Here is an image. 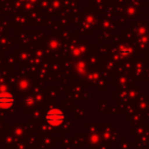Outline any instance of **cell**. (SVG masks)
<instances>
[{
    "instance_id": "3957f363",
    "label": "cell",
    "mask_w": 149,
    "mask_h": 149,
    "mask_svg": "<svg viewBox=\"0 0 149 149\" xmlns=\"http://www.w3.org/2000/svg\"><path fill=\"white\" fill-rule=\"evenodd\" d=\"M131 50L129 49V48H122V50H120V53L123 54V55H128V54H130L131 53Z\"/></svg>"
},
{
    "instance_id": "277c9868",
    "label": "cell",
    "mask_w": 149,
    "mask_h": 149,
    "mask_svg": "<svg viewBox=\"0 0 149 149\" xmlns=\"http://www.w3.org/2000/svg\"><path fill=\"white\" fill-rule=\"evenodd\" d=\"M34 102H35V100H34L33 98H28V99L26 100V103L27 104H33Z\"/></svg>"
},
{
    "instance_id": "7a4b0ae2",
    "label": "cell",
    "mask_w": 149,
    "mask_h": 149,
    "mask_svg": "<svg viewBox=\"0 0 149 149\" xmlns=\"http://www.w3.org/2000/svg\"><path fill=\"white\" fill-rule=\"evenodd\" d=\"M15 99L13 95L7 90L0 91V109H8L15 105Z\"/></svg>"
},
{
    "instance_id": "5b68a950",
    "label": "cell",
    "mask_w": 149,
    "mask_h": 149,
    "mask_svg": "<svg viewBox=\"0 0 149 149\" xmlns=\"http://www.w3.org/2000/svg\"><path fill=\"white\" fill-rule=\"evenodd\" d=\"M19 86H21V88H27L28 83L27 82H22V83L19 84Z\"/></svg>"
},
{
    "instance_id": "6da1fadb",
    "label": "cell",
    "mask_w": 149,
    "mask_h": 149,
    "mask_svg": "<svg viewBox=\"0 0 149 149\" xmlns=\"http://www.w3.org/2000/svg\"><path fill=\"white\" fill-rule=\"evenodd\" d=\"M45 120L49 126L51 127H59L64 123L65 114L63 111L58 108H51L45 114Z\"/></svg>"
}]
</instances>
